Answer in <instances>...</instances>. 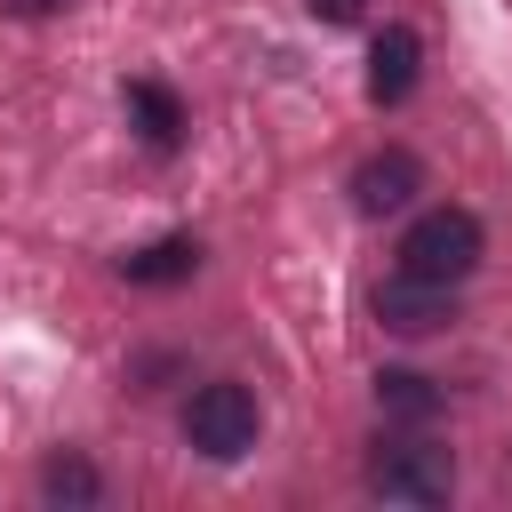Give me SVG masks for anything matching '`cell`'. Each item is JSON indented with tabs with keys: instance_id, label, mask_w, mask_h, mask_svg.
Here are the masks:
<instances>
[{
	"instance_id": "cell-12",
	"label": "cell",
	"mask_w": 512,
	"mask_h": 512,
	"mask_svg": "<svg viewBox=\"0 0 512 512\" xmlns=\"http://www.w3.org/2000/svg\"><path fill=\"white\" fill-rule=\"evenodd\" d=\"M8 8H24V16H48V8H64V0H8Z\"/></svg>"
},
{
	"instance_id": "cell-11",
	"label": "cell",
	"mask_w": 512,
	"mask_h": 512,
	"mask_svg": "<svg viewBox=\"0 0 512 512\" xmlns=\"http://www.w3.org/2000/svg\"><path fill=\"white\" fill-rule=\"evenodd\" d=\"M304 8H312L320 24H352V16H360V0H304Z\"/></svg>"
},
{
	"instance_id": "cell-10",
	"label": "cell",
	"mask_w": 512,
	"mask_h": 512,
	"mask_svg": "<svg viewBox=\"0 0 512 512\" xmlns=\"http://www.w3.org/2000/svg\"><path fill=\"white\" fill-rule=\"evenodd\" d=\"M40 488H48L56 504H64V496H72V504H96V472H88L80 456H56V464L40 472Z\"/></svg>"
},
{
	"instance_id": "cell-6",
	"label": "cell",
	"mask_w": 512,
	"mask_h": 512,
	"mask_svg": "<svg viewBox=\"0 0 512 512\" xmlns=\"http://www.w3.org/2000/svg\"><path fill=\"white\" fill-rule=\"evenodd\" d=\"M416 184H424V168H416V152H376V160H360V176H352V200H360V216H392V208H408L416 200Z\"/></svg>"
},
{
	"instance_id": "cell-7",
	"label": "cell",
	"mask_w": 512,
	"mask_h": 512,
	"mask_svg": "<svg viewBox=\"0 0 512 512\" xmlns=\"http://www.w3.org/2000/svg\"><path fill=\"white\" fill-rule=\"evenodd\" d=\"M192 264H200V240H152V248H136V256H120V272L136 280V288H176V280H192Z\"/></svg>"
},
{
	"instance_id": "cell-1",
	"label": "cell",
	"mask_w": 512,
	"mask_h": 512,
	"mask_svg": "<svg viewBox=\"0 0 512 512\" xmlns=\"http://www.w3.org/2000/svg\"><path fill=\"white\" fill-rule=\"evenodd\" d=\"M472 264H480V216L472 208H424L400 240V272H416V280L456 288Z\"/></svg>"
},
{
	"instance_id": "cell-4",
	"label": "cell",
	"mask_w": 512,
	"mask_h": 512,
	"mask_svg": "<svg viewBox=\"0 0 512 512\" xmlns=\"http://www.w3.org/2000/svg\"><path fill=\"white\" fill-rule=\"evenodd\" d=\"M376 320H384L392 336H432V328H448V320H456V288L400 272V280H384V288H376Z\"/></svg>"
},
{
	"instance_id": "cell-5",
	"label": "cell",
	"mask_w": 512,
	"mask_h": 512,
	"mask_svg": "<svg viewBox=\"0 0 512 512\" xmlns=\"http://www.w3.org/2000/svg\"><path fill=\"white\" fill-rule=\"evenodd\" d=\"M416 72H424V40L408 24H384L376 48H368V104H408Z\"/></svg>"
},
{
	"instance_id": "cell-3",
	"label": "cell",
	"mask_w": 512,
	"mask_h": 512,
	"mask_svg": "<svg viewBox=\"0 0 512 512\" xmlns=\"http://www.w3.org/2000/svg\"><path fill=\"white\" fill-rule=\"evenodd\" d=\"M368 488L392 496V504H440V496L456 488V456L432 448V440H392V448H376Z\"/></svg>"
},
{
	"instance_id": "cell-8",
	"label": "cell",
	"mask_w": 512,
	"mask_h": 512,
	"mask_svg": "<svg viewBox=\"0 0 512 512\" xmlns=\"http://www.w3.org/2000/svg\"><path fill=\"white\" fill-rule=\"evenodd\" d=\"M128 112H136L144 144H160V152H168V144L184 136V104H176V96H168L160 80H128Z\"/></svg>"
},
{
	"instance_id": "cell-2",
	"label": "cell",
	"mask_w": 512,
	"mask_h": 512,
	"mask_svg": "<svg viewBox=\"0 0 512 512\" xmlns=\"http://www.w3.org/2000/svg\"><path fill=\"white\" fill-rule=\"evenodd\" d=\"M184 440L200 456H216V464L248 456L256 448V392L248 384H200L192 408H184Z\"/></svg>"
},
{
	"instance_id": "cell-9",
	"label": "cell",
	"mask_w": 512,
	"mask_h": 512,
	"mask_svg": "<svg viewBox=\"0 0 512 512\" xmlns=\"http://www.w3.org/2000/svg\"><path fill=\"white\" fill-rule=\"evenodd\" d=\"M376 408L400 416V424H424V416L440 408V392H432V376H416V368H384V376H376Z\"/></svg>"
}]
</instances>
